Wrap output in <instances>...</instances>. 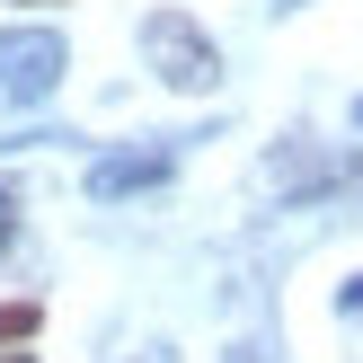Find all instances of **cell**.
<instances>
[{"mask_svg": "<svg viewBox=\"0 0 363 363\" xmlns=\"http://www.w3.org/2000/svg\"><path fill=\"white\" fill-rule=\"evenodd\" d=\"M169 169H177V160L160 151V142H142V151H106L98 169H89V195H98V204H124V195L169 186Z\"/></svg>", "mask_w": 363, "mask_h": 363, "instance_id": "4", "label": "cell"}, {"mask_svg": "<svg viewBox=\"0 0 363 363\" xmlns=\"http://www.w3.org/2000/svg\"><path fill=\"white\" fill-rule=\"evenodd\" d=\"M0 363H35V354H27V346H9V354H0Z\"/></svg>", "mask_w": 363, "mask_h": 363, "instance_id": "9", "label": "cell"}, {"mask_svg": "<svg viewBox=\"0 0 363 363\" xmlns=\"http://www.w3.org/2000/svg\"><path fill=\"white\" fill-rule=\"evenodd\" d=\"M354 124H363V98H354Z\"/></svg>", "mask_w": 363, "mask_h": 363, "instance_id": "12", "label": "cell"}, {"mask_svg": "<svg viewBox=\"0 0 363 363\" xmlns=\"http://www.w3.org/2000/svg\"><path fill=\"white\" fill-rule=\"evenodd\" d=\"M142 62L169 89H186V98H213V80H222V53H213V35L186 9H151L142 18Z\"/></svg>", "mask_w": 363, "mask_h": 363, "instance_id": "2", "label": "cell"}, {"mask_svg": "<svg viewBox=\"0 0 363 363\" xmlns=\"http://www.w3.org/2000/svg\"><path fill=\"white\" fill-rule=\"evenodd\" d=\"M266 9H301V0H266Z\"/></svg>", "mask_w": 363, "mask_h": 363, "instance_id": "10", "label": "cell"}, {"mask_svg": "<svg viewBox=\"0 0 363 363\" xmlns=\"http://www.w3.org/2000/svg\"><path fill=\"white\" fill-rule=\"evenodd\" d=\"M18 248V195H9V177H0V257Z\"/></svg>", "mask_w": 363, "mask_h": 363, "instance_id": "6", "label": "cell"}, {"mask_svg": "<svg viewBox=\"0 0 363 363\" xmlns=\"http://www.w3.org/2000/svg\"><path fill=\"white\" fill-rule=\"evenodd\" d=\"M222 363H275V354H257V346H240V354H222Z\"/></svg>", "mask_w": 363, "mask_h": 363, "instance_id": "8", "label": "cell"}, {"mask_svg": "<svg viewBox=\"0 0 363 363\" xmlns=\"http://www.w3.org/2000/svg\"><path fill=\"white\" fill-rule=\"evenodd\" d=\"M62 62H71V45L53 27H9L0 35V98H45L62 80Z\"/></svg>", "mask_w": 363, "mask_h": 363, "instance_id": "3", "label": "cell"}, {"mask_svg": "<svg viewBox=\"0 0 363 363\" xmlns=\"http://www.w3.org/2000/svg\"><path fill=\"white\" fill-rule=\"evenodd\" d=\"M257 186L275 204H311V195H363V160L354 151H319V142H275L257 160Z\"/></svg>", "mask_w": 363, "mask_h": 363, "instance_id": "1", "label": "cell"}, {"mask_svg": "<svg viewBox=\"0 0 363 363\" xmlns=\"http://www.w3.org/2000/svg\"><path fill=\"white\" fill-rule=\"evenodd\" d=\"M346 319H363V275H354V284H346Z\"/></svg>", "mask_w": 363, "mask_h": 363, "instance_id": "7", "label": "cell"}, {"mask_svg": "<svg viewBox=\"0 0 363 363\" xmlns=\"http://www.w3.org/2000/svg\"><path fill=\"white\" fill-rule=\"evenodd\" d=\"M35 328H45L35 301H0V354H9V346H35Z\"/></svg>", "mask_w": 363, "mask_h": 363, "instance_id": "5", "label": "cell"}, {"mask_svg": "<svg viewBox=\"0 0 363 363\" xmlns=\"http://www.w3.org/2000/svg\"><path fill=\"white\" fill-rule=\"evenodd\" d=\"M18 9H45V0H18Z\"/></svg>", "mask_w": 363, "mask_h": 363, "instance_id": "11", "label": "cell"}]
</instances>
